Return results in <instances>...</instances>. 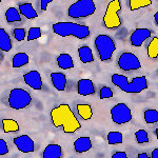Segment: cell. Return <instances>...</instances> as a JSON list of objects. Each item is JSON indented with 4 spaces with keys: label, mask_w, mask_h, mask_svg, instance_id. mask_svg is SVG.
Segmentation results:
<instances>
[{
    "label": "cell",
    "mask_w": 158,
    "mask_h": 158,
    "mask_svg": "<svg viewBox=\"0 0 158 158\" xmlns=\"http://www.w3.org/2000/svg\"><path fill=\"white\" fill-rule=\"evenodd\" d=\"M12 40L6 31L0 27V50L3 52H10L12 50Z\"/></svg>",
    "instance_id": "21"
},
{
    "label": "cell",
    "mask_w": 158,
    "mask_h": 158,
    "mask_svg": "<svg viewBox=\"0 0 158 158\" xmlns=\"http://www.w3.org/2000/svg\"><path fill=\"white\" fill-rule=\"evenodd\" d=\"M13 34H14V37L17 41H23L25 39V30L22 29V27H17L13 31Z\"/></svg>",
    "instance_id": "32"
},
{
    "label": "cell",
    "mask_w": 158,
    "mask_h": 158,
    "mask_svg": "<svg viewBox=\"0 0 158 158\" xmlns=\"http://www.w3.org/2000/svg\"><path fill=\"white\" fill-rule=\"evenodd\" d=\"M53 32L59 35L60 37L73 36L77 39H85L90 36L91 32L89 27L74 22L61 21L53 24Z\"/></svg>",
    "instance_id": "3"
},
{
    "label": "cell",
    "mask_w": 158,
    "mask_h": 158,
    "mask_svg": "<svg viewBox=\"0 0 158 158\" xmlns=\"http://www.w3.org/2000/svg\"><path fill=\"white\" fill-rule=\"evenodd\" d=\"M30 62V57L27 53L20 52L14 55L12 59V67L14 69H18L21 67H24Z\"/></svg>",
    "instance_id": "20"
},
{
    "label": "cell",
    "mask_w": 158,
    "mask_h": 158,
    "mask_svg": "<svg viewBox=\"0 0 158 158\" xmlns=\"http://www.w3.org/2000/svg\"><path fill=\"white\" fill-rule=\"evenodd\" d=\"M114 96L113 90L109 86H102L99 91V97L100 99H108V98H112Z\"/></svg>",
    "instance_id": "31"
},
{
    "label": "cell",
    "mask_w": 158,
    "mask_h": 158,
    "mask_svg": "<svg viewBox=\"0 0 158 158\" xmlns=\"http://www.w3.org/2000/svg\"><path fill=\"white\" fill-rule=\"evenodd\" d=\"M77 93L80 96H90L95 94V85L91 79H80L77 82Z\"/></svg>",
    "instance_id": "13"
},
{
    "label": "cell",
    "mask_w": 158,
    "mask_h": 158,
    "mask_svg": "<svg viewBox=\"0 0 158 158\" xmlns=\"http://www.w3.org/2000/svg\"><path fill=\"white\" fill-rule=\"evenodd\" d=\"M112 83L119 88L124 93L130 94H137L141 93L148 89V80L146 76H139L132 79L130 82L127 76L121 75V74H113L111 77Z\"/></svg>",
    "instance_id": "2"
},
{
    "label": "cell",
    "mask_w": 158,
    "mask_h": 158,
    "mask_svg": "<svg viewBox=\"0 0 158 158\" xmlns=\"http://www.w3.org/2000/svg\"><path fill=\"white\" fill-rule=\"evenodd\" d=\"M51 81L55 90L62 92L67 88V76L60 72H53L51 74Z\"/></svg>",
    "instance_id": "14"
},
{
    "label": "cell",
    "mask_w": 158,
    "mask_h": 158,
    "mask_svg": "<svg viewBox=\"0 0 158 158\" xmlns=\"http://www.w3.org/2000/svg\"><path fill=\"white\" fill-rule=\"evenodd\" d=\"M152 35V32L147 27H138L134 31L130 36L131 44L135 48H140L147 39H149Z\"/></svg>",
    "instance_id": "11"
},
{
    "label": "cell",
    "mask_w": 158,
    "mask_h": 158,
    "mask_svg": "<svg viewBox=\"0 0 158 158\" xmlns=\"http://www.w3.org/2000/svg\"><path fill=\"white\" fill-rule=\"evenodd\" d=\"M77 112L78 115L83 119V120H90L93 117V110L90 104L79 103L77 104Z\"/></svg>",
    "instance_id": "22"
},
{
    "label": "cell",
    "mask_w": 158,
    "mask_h": 158,
    "mask_svg": "<svg viewBox=\"0 0 158 158\" xmlns=\"http://www.w3.org/2000/svg\"><path fill=\"white\" fill-rule=\"evenodd\" d=\"M50 116L55 128H62L63 133L65 134H73L81 128V123L69 104H59L51 111Z\"/></svg>",
    "instance_id": "1"
},
{
    "label": "cell",
    "mask_w": 158,
    "mask_h": 158,
    "mask_svg": "<svg viewBox=\"0 0 158 158\" xmlns=\"http://www.w3.org/2000/svg\"><path fill=\"white\" fill-rule=\"evenodd\" d=\"M9 106L14 110L25 109L32 103V96L21 88H15L9 94Z\"/></svg>",
    "instance_id": "7"
},
{
    "label": "cell",
    "mask_w": 158,
    "mask_h": 158,
    "mask_svg": "<svg viewBox=\"0 0 158 158\" xmlns=\"http://www.w3.org/2000/svg\"><path fill=\"white\" fill-rule=\"evenodd\" d=\"M62 157V148L59 144H48L42 153V158H61Z\"/></svg>",
    "instance_id": "16"
},
{
    "label": "cell",
    "mask_w": 158,
    "mask_h": 158,
    "mask_svg": "<svg viewBox=\"0 0 158 158\" xmlns=\"http://www.w3.org/2000/svg\"><path fill=\"white\" fill-rule=\"evenodd\" d=\"M57 64L62 70H71L75 65L74 64L73 58L71 57L70 54H67V53L59 54V56L57 57Z\"/></svg>",
    "instance_id": "18"
},
{
    "label": "cell",
    "mask_w": 158,
    "mask_h": 158,
    "mask_svg": "<svg viewBox=\"0 0 158 158\" xmlns=\"http://www.w3.org/2000/svg\"><path fill=\"white\" fill-rule=\"evenodd\" d=\"M0 3H1V0H0Z\"/></svg>",
    "instance_id": "38"
},
{
    "label": "cell",
    "mask_w": 158,
    "mask_h": 158,
    "mask_svg": "<svg viewBox=\"0 0 158 158\" xmlns=\"http://www.w3.org/2000/svg\"><path fill=\"white\" fill-rule=\"evenodd\" d=\"M41 36H42V32H41V29H40V27H31L29 30V32H27V41H32V40L39 39Z\"/></svg>",
    "instance_id": "29"
},
{
    "label": "cell",
    "mask_w": 158,
    "mask_h": 158,
    "mask_svg": "<svg viewBox=\"0 0 158 158\" xmlns=\"http://www.w3.org/2000/svg\"><path fill=\"white\" fill-rule=\"evenodd\" d=\"M9 146H7L6 141L4 139L0 138V156H4V155L9 154Z\"/></svg>",
    "instance_id": "33"
},
{
    "label": "cell",
    "mask_w": 158,
    "mask_h": 158,
    "mask_svg": "<svg viewBox=\"0 0 158 158\" xmlns=\"http://www.w3.org/2000/svg\"><path fill=\"white\" fill-rule=\"evenodd\" d=\"M14 144L16 146L17 150L25 154L35 151V142L29 135H20L18 137H15Z\"/></svg>",
    "instance_id": "10"
},
{
    "label": "cell",
    "mask_w": 158,
    "mask_h": 158,
    "mask_svg": "<svg viewBox=\"0 0 158 158\" xmlns=\"http://www.w3.org/2000/svg\"><path fill=\"white\" fill-rule=\"evenodd\" d=\"M106 139H108V143L111 144V146H114V144H121L123 142V135L120 132L117 131H112L108 133V136H106Z\"/></svg>",
    "instance_id": "25"
},
{
    "label": "cell",
    "mask_w": 158,
    "mask_h": 158,
    "mask_svg": "<svg viewBox=\"0 0 158 158\" xmlns=\"http://www.w3.org/2000/svg\"><path fill=\"white\" fill-rule=\"evenodd\" d=\"M135 139H136L137 143L142 144V143H148L150 141L149 135H148L146 130H138L135 133Z\"/></svg>",
    "instance_id": "30"
},
{
    "label": "cell",
    "mask_w": 158,
    "mask_h": 158,
    "mask_svg": "<svg viewBox=\"0 0 158 158\" xmlns=\"http://www.w3.org/2000/svg\"><path fill=\"white\" fill-rule=\"evenodd\" d=\"M143 119L148 124L156 123L158 121V112L157 110H146L143 112Z\"/></svg>",
    "instance_id": "27"
},
{
    "label": "cell",
    "mask_w": 158,
    "mask_h": 158,
    "mask_svg": "<svg viewBox=\"0 0 158 158\" xmlns=\"http://www.w3.org/2000/svg\"><path fill=\"white\" fill-rule=\"evenodd\" d=\"M147 53H148V56H149L150 58H153V59H156L158 57V38L157 37L153 38L149 44H148Z\"/></svg>",
    "instance_id": "26"
},
{
    "label": "cell",
    "mask_w": 158,
    "mask_h": 158,
    "mask_svg": "<svg viewBox=\"0 0 158 158\" xmlns=\"http://www.w3.org/2000/svg\"><path fill=\"white\" fill-rule=\"evenodd\" d=\"M2 130L4 133H15L19 131L18 122L14 119H2Z\"/></svg>",
    "instance_id": "23"
},
{
    "label": "cell",
    "mask_w": 158,
    "mask_h": 158,
    "mask_svg": "<svg viewBox=\"0 0 158 158\" xmlns=\"http://www.w3.org/2000/svg\"><path fill=\"white\" fill-rule=\"evenodd\" d=\"M111 158H128V155H127L126 152H122V151H119V152H115L113 155H112Z\"/></svg>",
    "instance_id": "35"
},
{
    "label": "cell",
    "mask_w": 158,
    "mask_h": 158,
    "mask_svg": "<svg viewBox=\"0 0 158 158\" xmlns=\"http://www.w3.org/2000/svg\"><path fill=\"white\" fill-rule=\"evenodd\" d=\"M53 2V0H41L40 1V7H41V10L42 11H47L48 10V6H49L50 3H52Z\"/></svg>",
    "instance_id": "36"
},
{
    "label": "cell",
    "mask_w": 158,
    "mask_h": 158,
    "mask_svg": "<svg viewBox=\"0 0 158 158\" xmlns=\"http://www.w3.org/2000/svg\"><path fill=\"white\" fill-rule=\"evenodd\" d=\"M120 11H121V2L119 0H113L108 4L106 10L103 15V24L106 29L114 30L121 25L120 19Z\"/></svg>",
    "instance_id": "6"
},
{
    "label": "cell",
    "mask_w": 158,
    "mask_h": 158,
    "mask_svg": "<svg viewBox=\"0 0 158 158\" xmlns=\"http://www.w3.org/2000/svg\"><path fill=\"white\" fill-rule=\"evenodd\" d=\"M23 80L34 91L42 90V78L40 73L36 70H32L23 75Z\"/></svg>",
    "instance_id": "12"
},
{
    "label": "cell",
    "mask_w": 158,
    "mask_h": 158,
    "mask_svg": "<svg viewBox=\"0 0 158 158\" xmlns=\"http://www.w3.org/2000/svg\"><path fill=\"white\" fill-rule=\"evenodd\" d=\"M117 64H118V67L122 71H126V72L136 71L141 68V62H140L139 58L135 54H133V53H130V52L122 53L119 56Z\"/></svg>",
    "instance_id": "9"
},
{
    "label": "cell",
    "mask_w": 158,
    "mask_h": 158,
    "mask_svg": "<svg viewBox=\"0 0 158 158\" xmlns=\"http://www.w3.org/2000/svg\"><path fill=\"white\" fill-rule=\"evenodd\" d=\"M137 158H158V149H155L152 152V157H150L147 153H139L137 155Z\"/></svg>",
    "instance_id": "34"
},
{
    "label": "cell",
    "mask_w": 158,
    "mask_h": 158,
    "mask_svg": "<svg viewBox=\"0 0 158 158\" xmlns=\"http://www.w3.org/2000/svg\"><path fill=\"white\" fill-rule=\"evenodd\" d=\"M6 19L9 23L21 21V15L16 7H9L6 12Z\"/></svg>",
    "instance_id": "24"
},
{
    "label": "cell",
    "mask_w": 158,
    "mask_h": 158,
    "mask_svg": "<svg viewBox=\"0 0 158 158\" xmlns=\"http://www.w3.org/2000/svg\"><path fill=\"white\" fill-rule=\"evenodd\" d=\"M111 118L112 121L116 124H126L132 120V111L126 103H117L111 109Z\"/></svg>",
    "instance_id": "8"
},
{
    "label": "cell",
    "mask_w": 158,
    "mask_h": 158,
    "mask_svg": "<svg viewBox=\"0 0 158 158\" xmlns=\"http://www.w3.org/2000/svg\"><path fill=\"white\" fill-rule=\"evenodd\" d=\"M151 4V0H130V10L131 11H136V10L149 6Z\"/></svg>",
    "instance_id": "28"
},
{
    "label": "cell",
    "mask_w": 158,
    "mask_h": 158,
    "mask_svg": "<svg viewBox=\"0 0 158 158\" xmlns=\"http://www.w3.org/2000/svg\"><path fill=\"white\" fill-rule=\"evenodd\" d=\"M96 11V4L93 0H78L70 6L68 16L74 19L85 18L93 15Z\"/></svg>",
    "instance_id": "4"
},
{
    "label": "cell",
    "mask_w": 158,
    "mask_h": 158,
    "mask_svg": "<svg viewBox=\"0 0 158 158\" xmlns=\"http://www.w3.org/2000/svg\"><path fill=\"white\" fill-rule=\"evenodd\" d=\"M78 55H79V59L82 63H92L94 62V55L92 52V49L88 45H83L80 49H78Z\"/></svg>",
    "instance_id": "19"
},
{
    "label": "cell",
    "mask_w": 158,
    "mask_h": 158,
    "mask_svg": "<svg viewBox=\"0 0 158 158\" xmlns=\"http://www.w3.org/2000/svg\"><path fill=\"white\" fill-rule=\"evenodd\" d=\"M93 147L91 141V138L88 136L79 137L74 141V149L77 153H85L90 151Z\"/></svg>",
    "instance_id": "15"
},
{
    "label": "cell",
    "mask_w": 158,
    "mask_h": 158,
    "mask_svg": "<svg viewBox=\"0 0 158 158\" xmlns=\"http://www.w3.org/2000/svg\"><path fill=\"white\" fill-rule=\"evenodd\" d=\"M18 11L20 13V15H23L27 19H35L38 17V14L36 12V10L34 9V6H32V3H21L19 6Z\"/></svg>",
    "instance_id": "17"
},
{
    "label": "cell",
    "mask_w": 158,
    "mask_h": 158,
    "mask_svg": "<svg viewBox=\"0 0 158 158\" xmlns=\"http://www.w3.org/2000/svg\"><path fill=\"white\" fill-rule=\"evenodd\" d=\"M95 48L101 61L111 60L112 56L116 51V44L112 37L104 34L98 35L95 38Z\"/></svg>",
    "instance_id": "5"
},
{
    "label": "cell",
    "mask_w": 158,
    "mask_h": 158,
    "mask_svg": "<svg viewBox=\"0 0 158 158\" xmlns=\"http://www.w3.org/2000/svg\"><path fill=\"white\" fill-rule=\"evenodd\" d=\"M154 18H155V23L158 24V12L155 13V15H154Z\"/></svg>",
    "instance_id": "37"
}]
</instances>
